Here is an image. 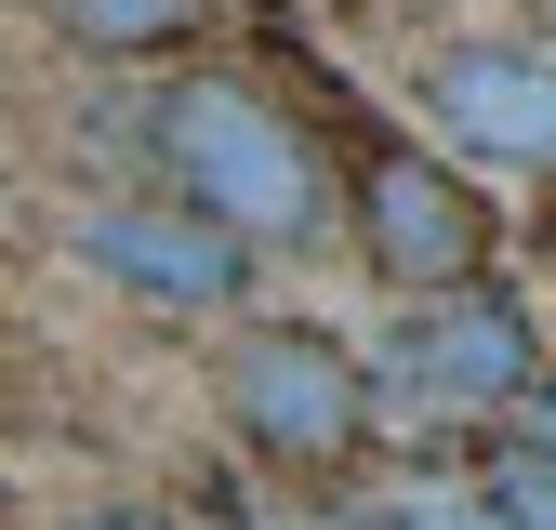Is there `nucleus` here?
Here are the masks:
<instances>
[{
	"label": "nucleus",
	"mask_w": 556,
	"mask_h": 530,
	"mask_svg": "<svg viewBox=\"0 0 556 530\" xmlns=\"http://www.w3.org/2000/svg\"><path fill=\"white\" fill-rule=\"evenodd\" d=\"M53 530H186V517H160V504H66Z\"/></svg>",
	"instance_id": "11"
},
{
	"label": "nucleus",
	"mask_w": 556,
	"mask_h": 530,
	"mask_svg": "<svg viewBox=\"0 0 556 530\" xmlns=\"http://www.w3.org/2000/svg\"><path fill=\"white\" fill-rule=\"evenodd\" d=\"M477 504H491L504 530H556V464L504 438V451H491V478H477Z\"/></svg>",
	"instance_id": "8"
},
{
	"label": "nucleus",
	"mask_w": 556,
	"mask_h": 530,
	"mask_svg": "<svg viewBox=\"0 0 556 530\" xmlns=\"http://www.w3.org/2000/svg\"><path fill=\"white\" fill-rule=\"evenodd\" d=\"M213 412L265 451V464H292V478H344V464L371 451V371L344 331L318 318H239L226 331V358H213Z\"/></svg>",
	"instance_id": "2"
},
{
	"label": "nucleus",
	"mask_w": 556,
	"mask_h": 530,
	"mask_svg": "<svg viewBox=\"0 0 556 530\" xmlns=\"http://www.w3.org/2000/svg\"><path fill=\"white\" fill-rule=\"evenodd\" d=\"M27 14L53 40H80V53H173L199 27V0H27Z\"/></svg>",
	"instance_id": "7"
},
{
	"label": "nucleus",
	"mask_w": 556,
	"mask_h": 530,
	"mask_svg": "<svg viewBox=\"0 0 556 530\" xmlns=\"http://www.w3.org/2000/svg\"><path fill=\"white\" fill-rule=\"evenodd\" d=\"M147 173L186 199V213H213L239 252H318L344 226L331 147L265 80H226V66H173V80L147 93Z\"/></svg>",
	"instance_id": "1"
},
{
	"label": "nucleus",
	"mask_w": 556,
	"mask_h": 530,
	"mask_svg": "<svg viewBox=\"0 0 556 530\" xmlns=\"http://www.w3.org/2000/svg\"><path fill=\"white\" fill-rule=\"evenodd\" d=\"M358 530H504V517L477 504V491H397V504H371Z\"/></svg>",
	"instance_id": "9"
},
{
	"label": "nucleus",
	"mask_w": 556,
	"mask_h": 530,
	"mask_svg": "<svg viewBox=\"0 0 556 530\" xmlns=\"http://www.w3.org/2000/svg\"><path fill=\"white\" fill-rule=\"evenodd\" d=\"M504 438H517V451H543V464H556V371H530V398H517V412H504Z\"/></svg>",
	"instance_id": "10"
},
{
	"label": "nucleus",
	"mask_w": 556,
	"mask_h": 530,
	"mask_svg": "<svg viewBox=\"0 0 556 530\" xmlns=\"http://www.w3.org/2000/svg\"><path fill=\"white\" fill-rule=\"evenodd\" d=\"M66 265L106 279L119 305H147V318H226V305H252L265 252H239L213 213H186L173 186H106V199L66 213Z\"/></svg>",
	"instance_id": "3"
},
{
	"label": "nucleus",
	"mask_w": 556,
	"mask_h": 530,
	"mask_svg": "<svg viewBox=\"0 0 556 530\" xmlns=\"http://www.w3.org/2000/svg\"><path fill=\"white\" fill-rule=\"evenodd\" d=\"M425 119L477 173H556V53H517V40H438L425 53Z\"/></svg>",
	"instance_id": "6"
},
{
	"label": "nucleus",
	"mask_w": 556,
	"mask_h": 530,
	"mask_svg": "<svg viewBox=\"0 0 556 530\" xmlns=\"http://www.w3.org/2000/svg\"><path fill=\"white\" fill-rule=\"evenodd\" d=\"M344 226H358V265L384 292H451V279L491 265V213H477L464 173L425 160V147H371L344 173Z\"/></svg>",
	"instance_id": "5"
},
{
	"label": "nucleus",
	"mask_w": 556,
	"mask_h": 530,
	"mask_svg": "<svg viewBox=\"0 0 556 530\" xmlns=\"http://www.w3.org/2000/svg\"><path fill=\"white\" fill-rule=\"evenodd\" d=\"M530 371H543L530 305L491 279V265L451 279V292H410V318H397V398H410V412L491 425V412H517V398H530Z\"/></svg>",
	"instance_id": "4"
}]
</instances>
